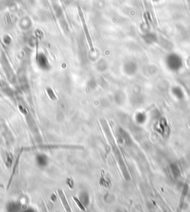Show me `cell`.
Segmentation results:
<instances>
[{
    "label": "cell",
    "mask_w": 190,
    "mask_h": 212,
    "mask_svg": "<svg viewBox=\"0 0 190 212\" xmlns=\"http://www.w3.org/2000/svg\"><path fill=\"white\" fill-rule=\"evenodd\" d=\"M154 2H158V1H160V0H153Z\"/></svg>",
    "instance_id": "6"
},
{
    "label": "cell",
    "mask_w": 190,
    "mask_h": 212,
    "mask_svg": "<svg viewBox=\"0 0 190 212\" xmlns=\"http://www.w3.org/2000/svg\"><path fill=\"white\" fill-rule=\"evenodd\" d=\"M57 191H58V194H59V198H60V200H61V202H62L63 206V207H64L65 210H66V211H71V207L69 206V205H68V201H67V199L66 197V195H65L64 192L60 189L58 190Z\"/></svg>",
    "instance_id": "2"
},
{
    "label": "cell",
    "mask_w": 190,
    "mask_h": 212,
    "mask_svg": "<svg viewBox=\"0 0 190 212\" xmlns=\"http://www.w3.org/2000/svg\"><path fill=\"white\" fill-rule=\"evenodd\" d=\"M73 199H74V200H75V202H76V204L77 205V206H78L79 208L81 210V211H86V208H84V206H83V204L81 203L80 201H79V199L77 198V197H73Z\"/></svg>",
    "instance_id": "5"
},
{
    "label": "cell",
    "mask_w": 190,
    "mask_h": 212,
    "mask_svg": "<svg viewBox=\"0 0 190 212\" xmlns=\"http://www.w3.org/2000/svg\"><path fill=\"white\" fill-rule=\"evenodd\" d=\"M144 39H145L146 42L148 43H152L155 42L157 40L156 36L155 35V33H147L144 35Z\"/></svg>",
    "instance_id": "4"
},
{
    "label": "cell",
    "mask_w": 190,
    "mask_h": 212,
    "mask_svg": "<svg viewBox=\"0 0 190 212\" xmlns=\"http://www.w3.org/2000/svg\"><path fill=\"white\" fill-rule=\"evenodd\" d=\"M79 12H80V14H81V19H82V22L83 23V27H84V29H85V30H86V33L87 35V39H88V44H89V47H90V48H91V51H95V49H94V47H93V44H92L91 40V39H90V37H89V34H88V29H87V26H86V23H85V19L82 15L81 9H79Z\"/></svg>",
    "instance_id": "3"
},
{
    "label": "cell",
    "mask_w": 190,
    "mask_h": 212,
    "mask_svg": "<svg viewBox=\"0 0 190 212\" xmlns=\"http://www.w3.org/2000/svg\"><path fill=\"white\" fill-rule=\"evenodd\" d=\"M167 65L172 71H178L182 66V60L176 54L170 55L167 59Z\"/></svg>",
    "instance_id": "1"
}]
</instances>
